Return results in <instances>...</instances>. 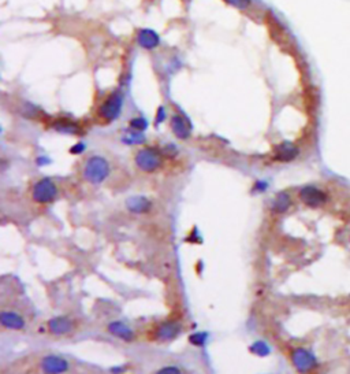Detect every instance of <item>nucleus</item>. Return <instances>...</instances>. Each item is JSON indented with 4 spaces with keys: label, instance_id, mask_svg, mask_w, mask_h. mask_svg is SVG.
I'll use <instances>...</instances> for the list:
<instances>
[{
    "label": "nucleus",
    "instance_id": "1",
    "mask_svg": "<svg viewBox=\"0 0 350 374\" xmlns=\"http://www.w3.org/2000/svg\"><path fill=\"white\" fill-rule=\"evenodd\" d=\"M110 174L108 162L102 156H92L83 169V178L90 184H102Z\"/></svg>",
    "mask_w": 350,
    "mask_h": 374
},
{
    "label": "nucleus",
    "instance_id": "2",
    "mask_svg": "<svg viewBox=\"0 0 350 374\" xmlns=\"http://www.w3.org/2000/svg\"><path fill=\"white\" fill-rule=\"evenodd\" d=\"M162 155L153 148H143L136 155V165L145 173H153L162 166Z\"/></svg>",
    "mask_w": 350,
    "mask_h": 374
},
{
    "label": "nucleus",
    "instance_id": "3",
    "mask_svg": "<svg viewBox=\"0 0 350 374\" xmlns=\"http://www.w3.org/2000/svg\"><path fill=\"white\" fill-rule=\"evenodd\" d=\"M58 191H56L55 184L49 178H42V180L37 181L32 191V196L37 203L41 204H47L51 201L55 200Z\"/></svg>",
    "mask_w": 350,
    "mask_h": 374
},
{
    "label": "nucleus",
    "instance_id": "4",
    "mask_svg": "<svg viewBox=\"0 0 350 374\" xmlns=\"http://www.w3.org/2000/svg\"><path fill=\"white\" fill-rule=\"evenodd\" d=\"M291 360L293 365L298 370V372H309L313 370L317 366V360H316L315 355L305 350V348H295L294 351L291 352Z\"/></svg>",
    "mask_w": 350,
    "mask_h": 374
},
{
    "label": "nucleus",
    "instance_id": "5",
    "mask_svg": "<svg viewBox=\"0 0 350 374\" xmlns=\"http://www.w3.org/2000/svg\"><path fill=\"white\" fill-rule=\"evenodd\" d=\"M122 109V95L121 93H112L100 107V117L103 118L104 121H114L115 118L119 115Z\"/></svg>",
    "mask_w": 350,
    "mask_h": 374
},
{
    "label": "nucleus",
    "instance_id": "6",
    "mask_svg": "<svg viewBox=\"0 0 350 374\" xmlns=\"http://www.w3.org/2000/svg\"><path fill=\"white\" fill-rule=\"evenodd\" d=\"M300 199L309 207H320L327 200V195L319 188L308 185L300 191Z\"/></svg>",
    "mask_w": 350,
    "mask_h": 374
},
{
    "label": "nucleus",
    "instance_id": "7",
    "mask_svg": "<svg viewBox=\"0 0 350 374\" xmlns=\"http://www.w3.org/2000/svg\"><path fill=\"white\" fill-rule=\"evenodd\" d=\"M41 369L45 373H63L69 369V363L61 356L48 355L41 360Z\"/></svg>",
    "mask_w": 350,
    "mask_h": 374
},
{
    "label": "nucleus",
    "instance_id": "8",
    "mask_svg": "<svg viewBox=\"0 0 350 374\" xmlns=\"http://www.w3.org/2000/svg\"><path fill=\"white\" fill-rule=\"evenodd\" d=\"M48 329L52 334L62 336V334H67V333L73 332L74 324L67 317H56V318L49 319Z\"/></svg>",
    "mask_w": 350,
    "mask_h": 374
},
{
    "label": "nucleus",
    "instance_id": "9",
    "mask_svg": "<svg viewBox=\"0 0 350 374\" xmlns=\"http://www.w3.org/2000/svg\"><path fill=\"white\" fill-rule=\"evenodd\" d=\"M179 333H181V325L174 322V321H168V322H165V324L158 326L156 339L162 340V341H170V340L178 337Z\"/></svg>",
    "mask_w": 350,
    "mask_h": 374
},
{
    "label": "nucleus",
    "instance_id": "10",
    "mask_svg": "<svg viewBox=\"0 0 350 374\" xmlns=\"http://www.w3.org/2000/svg\"><path fill=\"white\" fill-rule=\"evenodd\" d=\"M0 322L3 328L13 329V330H21L25 328V319L22 318L20 314L13 311H1Z\"/></svg>",
    "mask_w": 350,
    "mask_h": 374
},
{
    "label": "nucleus",
    "instance_id": "11",
    "mask_svg": "<svg viewBox=\"0 0 350 374\" xmlns=\"http://www.w3.org/2000/svg\"><path fill=\"white\" fill-rule=\"evenodd\" d=\"M297 156H298V148L288 141H285L275 148V159L276 160L290 162V160L295 159Z\"/></svg>",
    "mask_w": 350,
    "mask_h": 374
},
{
    "label": "nucleus",
    "instance_id": "12",
    "mask_svg": "<svg viewBox=\"0 0 350 374\" xmlns=\"http://www.w3.org/2000/svg\"><path fill=\"white\" fill-rule=\"evenodd\" d=\"M126 206H127V208L130 210L131 213L143 214V213H146V211L151 210L152 203L149 199H146L144 196H133L130 199H127Z\"/></svg>",
    "mask_w": 350,
    "mask_h": 374
},
{
    "label": "nucleus",
    "instance_id": "13",
    "mask_svg": "<svg viewBox=\"0 0 350 374\" xmlns=\"http://www.w3.org/2000/svg\"><path fill=\"white\" fill-rule=\"evenodd\" d=\"M108 332L111 334H114L118 339L124 340V341H133L134 334L131 332V329L129 326H126L124 322H111L108 325Z\"/></svg>",
    "mask_w": 350,
    "mask_h": 374
},
{
    "label": "nucleus",
    "instance_id": "14",
    "mask_svg": "<svg viewBox=\"0 0 350 374\" xmlns=\"http://www.w3.org/2000/svg\"><path fill=\"white\" fill-rule=\"evenodd\" d=\"M138 43L141 47H144L146 49L155 48L159 44V36L149 29H144L138 33Z\"/></svg>",
    "mask_w": 350,
    "mask_h": 374
},
{
    "label": "nucleus",
    "instance_id": "15",
    "mask_svg": "<svg viewBox=\"0 0 350 374\" xmlns=\"http://www.w3.org/2000/svg\"><path fill=\"white\" fill-rule=\"evenodd\" d=\"M171 128H172V132L174 134L181 140H185L189 137V128L186 126V122L184 118L181 117V115H174L171 119Z\"/></svg>",
    "mask_w": 350,
    "mask_h": 374
},
{
    "label": "nucleus",
    "instance_id": "16",
    "mask_svg": "<svg viewBox=\"0 0 350 374\" xmlns=\"http://www.w3.org/2000/svg\"><path fill=\"white\" fill-rule=\"evenodd\" d=\"M291 206V198L288 192H279L275 198L274 203H272V210L278 214L286 213L288 208Z\"/></svg>",
    "mask_w": 350,
    "mask_h": 374
},
{
    "label": "nucleus",
    "instance_id": "17",
    "mask_svg": "<svg viewBox=\"0 0 350 374\" xmlns=\"http://www.w3.org/2000/svg\"><path fill=\"white\" fill-rule=\"evenodd\" d=\"M124 141L127 144H140L144 141V134L140 131L138 132H127L124 134Z\"/></svg>",
    "mask_w": 350,
    "mask_h": 374
},
{
    "label": "nucleus",
    "instance_id": "18",
    "mask_svg": "<svg viewBox=\"0 0 350 374\" xmlns=\"http://www.w3.org/2000/svg\"><path fill=\"white\" fill-rule=\"evenodd\" d=\"M250 352L256 353L259 356H266L269 353V347L264 341H256L253 346L250 347Z\"/></svg>",
    "mask_w": 350,
    "mask_h": 374
},
{
    "label": "nucleus",
    "instance_id": "19",
    "mask_svg": "<svg viewBox=\"0 0 350 374\" xmlns=\"http://www.w3.org/2000/svg\"><path fill=\"white\" fill-rule=\"evenodd\" d=\"M55 128L59 131V132L63 133H76L77 132V126L74 124L69 122L67 119H62L59 121L58 124H55Z\"/></svg>",
    "mask_w": 350,
    "mask_h": 374
},
{
    "label": "nucleus",
    "instance_id": "20",
    "mask_svg": "<svg viewBox=\"0 0 350 374\" xmlns=\"http://www.w3.org/2000/svg\"><path fill=\"white\" fill-rule=\"evenodd\" d=\"M146 121H145L144 118H134V119H131L130 121V128L131 129H134V131H140V132H143L146 129Z\"/></svg>",
    "mask_w": 350,
    "mask_h": 374
},
{
    "label": "nucleus",
    "instance_id": "21",
    "mask_svg": "<svg viewBox=\"0 0 350 374\" xmlns=\"http://www.w3.org/2000/svg\"><path fill=\"white\" fill-rule=\"evenodd\" d=\"M206 340V333H194L189 337V341L194 346H204Z\"/></svg>",
    "mask_w": 350,
    "mask_h": 374
},
{
    "label": "nucleus",
    "instance_id": "22",
    "mask_svg": "<svg viewBox=\"0 0 350 374\" xmlns=\"http://www.w3.org/2000/svg\"><path fill=\"white\" fill-rule=\"evenodd\" d=\"M227 1L238 8H247L250 4V0H227Z\"/></svg>",
    "mask_w": 350,
    "mask_h": 374
},
{
    "label": "nucleus",
    "instance_id": "23",
    "mask_svg": "<svg viewBox=\"0 0 350 374\" xmlns=\"http://www.w3.org/2000/svg\"><path fill=\"white\" fill-rule=\"evenodd\" d=\"M158 373H181L178 367H163L160 369Z\"/></svg>",
    "mask_w": 350,
    "mask_h": 374
},
{
    "label": "nucleus",
    "instance_id": "24",
    "mask_svg": "<svg viewBox=\"0 0 350 374\" xmlns=\"http://www.w3.org/2000/svg\"><path fill=\"white\" fill-rule=\"evenodd\" d=\"M83 150H85V146H83L82 143H78L77 146H74L71 150H70V153L71 154H80L82 153Z\"/></svg>",
    "mask_w": 350,
    "mask_h": 374
},
{
    "label": "nucleus",
    "instance_id": "25",
    "mask_svg": "<svg viewBox=\"0 0 350 374\" xmlns=\"http://www.w3.org/2000/svg\"><path fill=\"white\" fill-rule=\"evenodd\" d=\"M165 118V112H163V109H159L158 112V122H162V119Z\"/></svg>",
    "mask_w": 350,
    "mask_h": 374
}]
</instances>
